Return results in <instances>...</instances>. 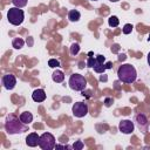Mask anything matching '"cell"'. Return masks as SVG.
I'll use <instances>...</instances> for the list:
<instances>
[{"instance_id":"cell-1","label":"cell","mask_w":150,"mask_h":150,"mask_svg":"<svg viewBox=\"0 0 150 150\" xmlns=\"http://www.w3.org/2000/svg\"><path fill=\"white\" fill-rule=\"evenodd\" d=\"M28 124L23 123L20 118H18L14 115H9L6 118L5 122V130L7 131V134L9 135H14V134H21L25 131H28Z\"/></svg>"},{"instance_id":"cell-2","label":"cell","mask_w":150,"mask_h":150,"mask_svg":"<svg viewBox=\"0 0 150 150\" xmlns=\"http://www.w3.org/2000/svg\"><path fill=\"white\" fill-rule=\"evenodd\" d=\"M117 77L120 81H122L124 83H132L136 81L137 71L134 66L125 63V64L120 66V68L117 70Z\"/></svg>"},{"instance_id":"cell-3","label":"cell","mask_w":150,"mask_h":150,"mask_svg":"<svg viewBox=\"0 0 150 150\" xmlns=\"http://www.w3.org/2000/svg\"><path fill=\"white\" fill-rule=\"evenodd\" d=\"M68 84H69V87L73 90H75V91H82L87 87V80L84 79L83 75L77 74V73H74V74L70 75Z\"/></svg>"},{"instance_id":"cell-4","label":"cell","mask_w":150,"mask_h":150,"mask_svg":"<svg viewBox=\"0 0 150 150\" xmlns=\"http://www.w3.org/2000/svg\"><path fill=\"white\" fill-rule=\"evenodd\" d=\"M7 19H8L9 23H12L14 26H19L23 22L25 13L22 9L18 8V7H12L7 12Z\"/></svg>"},{"instance_id":"cell-5","label":"cell","mask_w":150,"mask_h":150,"mask_svg":"<svg viewBox=\"0 0 150 150\" xmlns=\"http://www.w3.org/2000/svg\"><path fill=\"white\" fill-rule=\"evenodd\" d=\"M56 145L55 143V137L50 134V132H43L41 136H40V139H39V146L42 149V150H52L54 149Z\"/></svg>"},{"instance_id":"cell-6","label":"cell","mask_w":150,"mask_h":150,"mask_svg":"<svg viewBox=\"0 0 150 150\" xmlns=\"http://www.w3.org/2000/svg\"><path fill=\"white\" fill-rule=\"evenodd\" d=\"M104 61H105V57L103 55H96L95 56V63H94V70L98 74L101 73H104L107 69H111L112 68V63L111 62H107L104 64Z\"/></svg>"},{"instance_id":"cell-7","label":"cell","mask_w":150,"mask_h":150,"mask_svg":"<svg viewBox=\"0 0 150 150\" xmlns=\"http://www.w3.org/2000/svg\"><path fill=\"white\" fill-rule=\"evenodd\" d=\"M71 110H73V115L75 117L81 118V117H83V116H86L88 114V105L86 103H83V102H76L73 105Z\"/></svg>"},{"instance_id":"cell-8","label":"cell","mask_w":150,"mask_h":150,"mask_svg":"<svg viewBox=\"0 0 150 150\" xmlns=\"http://www.w3.org/2000/svg\"><path fill=\"white\" fill-rule=\"evenodd\" d=\"M135 121H136V124H137V128L139 129V131H142L143 134L148 131V129H149V122H148V118H146V116L144 114L136 115Z\"/></svg>"},{"instance_id":"cell-9","label":"cell","mask_w":150,"mask_h":150,"mask_svg":"<svg viewBox=\"0 0 150 150\" xmlns=\"http://www.w3.org/2000/svg\"><path fill=\"white\" fill-rule=\"evenodd\" d=\"M1 82H2V86L7 90H12L16 84V77L13 74H6V75L2 76Z\"/></svg>"},{"instance_id":"cell-10","label":"cell","mask_w":150,"mask_h":150,"mask_svg":"<svg viewBox=\"0 0 150 150\" xmlns=\"http://www.w3.org/2000/svg\"><path fill=\"white\" fill-rule=\"evenodd\" d=\"M118 129L123 134H131L135 129V125L134 122H131L130 120H122L118 124Z\"/></svg>"},{"instance_id":"cell-11","label":"cell","mask_w":150,"mask_h":150,"mask_svg":"<svg viewBox=\"0 0 150 150\" xmlns=\"http://www.w3.org/2000/svg\"><path fill=\"white\" fill-rule=\"evenodd\" d=\"M39 139H40V136L36 132H30L26 137V144L30 148H34V146L39 145Z\"/></svg>"},{"instance_id":"cell-12","label":"cell","mask_w":150,"mask_h":150,"mask_svg":"<svg viewBox=\"0 0 150 150\" xmlns=\"http://www.w3.org/2000/svg\"><path fill=\"white\" fill-rule=\"evenodd\" d=\"M32 98L35 102H43L46 100V93L43 89H35L32 94Z\"/></svg>"},{"instance_id":"cell-13","label":"cell","mask_w":150,"mask_h":150,"mask_svg":"<svg viewBox=\"0 0 150 150\" xmlns=\"http://www.w3.org/2000/svg\"><path fill=\"white\" fill-rule=\"evenodd\" d=\"M52 79H53L54 82L61 83V82H63V80H64V74H63L62 70H55V71L52 74Z\"/></svg>"},{"instance_id":"cell-14","label":"cell","mask_w":150,"mask_h":150,"mask_svg":"<svg viewBox=\"0 0 150 150\" xmlns=\"http://www.w3.org/2000/svg\"><path fill=\"white\" fill-rule=\"evenodd\" d=\"M19 118H20L23 123L29 124V123L33 121V115H32L30 112H28V111H23V112H21V114H20Z\"/></svg>"},{"instance_id":"cell-15","label":"cell","mask_w":150,"mask_h":150,"mask_svg":"<svg viewBox=\"0 0 150 150\" xmlns=\"http://www.w3.org/2000/svg\"><path fill=\"white\" fill-rule=\"evenodd\" d=\"M80 18H81V14H80L79 11H76V9H71V11H69V13H68V19H69L71 22H76V21H79Z\"/></svg>"},{"instance_id":"cell-16","label":"cell","mask_w":150,"mask_h":150,"mask_svg":"<svg viewBox=\"0 0 150 150\" xmlns=\"http://www.w3.org/2000/svg\"><path fill=\"white\" fill-rule=\"evenodd\" d=\"M23 45H25V41H23L21 38H15V39H13V41H12V46H13L15 49H21V48L23 47Z\"/></svg>"},{"instance_id":"cell-17","label":"cell","mask_w":150,"mask_h":150,"mask_svg":"<svg viewBox=\"0 0 150 150\" xmlns=\"http://www.w3.org/2000/svg\"><path fill=\"white\" fill-rule=\"evenodd\" d=\"M108 23H109V26H110V27H117V26H118V23H120V20H118V18H117V16L111 15V16L108 19Z\"/></svg>"},{"instance_id":"cell-18","label":"cell","mask_w":150,"mask_h":150,"mask_svg":"<svg viewBox=\"0 0 150 150\" xmlns=\"http://www.w3.org/2000/svg\"><path fill=\"white\" fill-rule=\"evenodd\" d=\"M27 1L28 0H12V4L14 5V7H18V8H22L27 5Z\"/></svg>"},{"instance_id":"cell-19","label":"cell","mask_w":150,"mask_h":150,"mask_svg":"<svg viewBox=\"0 0 150 150\" xmlns=\"http://www.w3.org/2000/svg\"><path fill=\"white\" fill-rule=\"evenodd\" d=\"M79 52H80V46H79V43L74 42V43L70 46V54H71V55H76Z\"/></svg>"},{"instance_id":"cell-20","label":"cell","mask_w":150,"mask_h":150,"mask_svg":"<svg viewBox=\"0 0 150 150\" xmlns=\"http://www.w3.org/2000/svg\"><path fill=\"white\" fill-rule=\"evenodd\" d=\"M48 66H49L50 68H56V67L60 66V61L56 60V59H50V60L48 61Z\"/></svg>"},{"instance_id":"cell-21","label":"cell","mask_w":150,"mask_h":150,"mask_svg":"<svg viewBox=\"0 0 150 150\" xmlns=\"http://www.w3.org/2000/svg\"><path fill=\"white\" fill-rule=\"evenodd\" d=\"M131 32H132V25H130V23L124 25V27H123V33H124V34H130Z\"/></svg>"},{"instance_id":"cell-22","label":"cell","mask_w":150,"mask_h":150,"mask_svg":"<svg viewBox=\"0 0 150 150\" xmlns=\"http://www.w3.org/2000/svg\"><path fill=\"white\" fill-rule=\"evenodd\" d=\"M94 63H95V57H93L91 56V53H89V57L87 60V66L90 67V68H93L94 67Z\"/></svg>"},{"instance_id":"cell-23","label":"cell","mask_w":150,"mask_h":150,"mask_svg":"<svg viewBox=\"0 0 150 150\" xmlns=\"http://www.w3.org/2000/svg\"><path fill=\"white\" fill-rule=\"evenodd\" d=\"M83 143L81 142V141H76L74 144H73V149H75V150H81V149H83Z\"/></svg>"},{"instance_id":"cell-24","label":"cell","mask_w":150,"mask_h":150,"mask_svg":"<svg viewBox=\"0 0 150 150\" xmlns=\"http://www.w3.org/2000/svg\"><path fill=\"white\" fill-rule=\"evenodd\" d=\"M112 102H114L112 97H107V98L104 100V105H105V107H110Z\"/></svg>"},{"instance_id":"cell-25","label":"cell","mask_w":150,"mask_h":150,"mask_svg":"<svg viewBox=\"0 0 150 150\" xmlns=\"http://www.w3.org/2000/svg\"><path fill=\"white\" fill-rule=\"evenodd\" d=\"M124 59H125V55H124V54H120L118 60H124Z\"/></svg>"},{"instance_id":"cell-26","label":"cell","mask_w":150,"mask_h":150,"mask_svg":"<svg viewBox=\"0 0 150 150\" xmlns=\"http://www.w3.org/2000/svg\"><path fill=\"white\" fill-rule=\"evenodd\" d=\"M148 64L150 66V52H149V54H148Z\"/></svg>"},{"instance_id":"cell-27","label":"cell","mask_w":150,"mask_h":150,"mask_svg":"<svg viewBox=\"0 0 150 150\" xmlns=\"http://www.w3.org/2000/svg\"><path fill=\"white\" fill-rule=\"evenodd\" d=\"M110 2H117V1H120V0H109Z\"/></svg>"},{"instance_id":"cell-28","label":"cell","mask_w":150,"mask_h":150,"mask_svg":"<svg viewBox=\"0 0 150 150\" xmlns=\"http://www.w3.org/2000/svg\"><path fill=\"white\" fill-rule=\"evenodd\" d=\"M90 1H97V0H90Z\"/></svg>"}]
</instances>
